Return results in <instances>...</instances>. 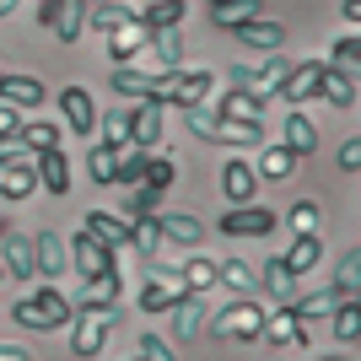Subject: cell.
Masks as SVG:
<instances>
[{
	"label": "cell",
	"instance_id": "1",
	"mask_svg": "<svg viewBox=\"0 0 361 361\" xmlns=\"http://www.w3.org/2000/svg\"><path fill=\"white\" fill-rule=\"evenodd\" d=\"M71 313H75V307L60 297V286H38V297H22L11 307V318L22 324V329H65Z\"/></svg>",
	"mask_w": 361,
	"mask_h": 361
},
{
	"label": "cell",
	"instance_id": "2",
	"mask_svg": "<svg viewBox=\"0 0 361 361\" xmlns=\"http://www.w3.org/2000/svg\"><path fill=\"white\" fill-rule=\"evenodd\" d=\"M259 329H264V307H259L254 297L226 302L221 313L211 318V334H216V340H259Z\"/></svg>",
	"mask_w": 361,
	"mask_h": 361
},
{
	"label": "cell",
	"instance_id": "3",
	"mask_svg": "<svg viewBox=\"0 0 361 361\" xmlns=\"http://www.w3.org/2000/svg\"><path fill=\"white\" fill-rule=\"evenodd\" d=\"M211 92H216V75L211 71H173V81H167L162 92V108H205L211 103Z\"/></svg>",
	"mask_w": 361,
	"mask_h": 361
},
{
	"label": "cell",
	"instance_id": "4",
	"mask_svg": "<svg viewBox=\"0 0 361 361\" xmlns=\"http://www.w3.org/2000/svg\"><path fill=\"white\" fill-rule=\"evenodd\" d=\"M71 259H75V270L87 275V281H92V275H119V254L103 248L92 232H75V238H71Z\"/></svg>",
	"mask_w": 361,
	"mask_h": 361
},
{
	"label": "cell",
	"instance_id": "5",
	"mask_svg": "<svg viewBox=\"0 0 361 361\" xmlns=\"http://www.w3.org/2000/svg\"><path fill=\"white\" fill-rule=\"evenodd\" d=\"M108 329H114V318H108V313H81V318H71V350H75L81 361L103 356Z\"/></svg>",
	"mask_w": 361,
	"mask_h": 361
},
{
	"label": "cell",
	"instance_id": "6",
	"mask_svg": "<svg viewBox=\"0 0 361 361\" xmlns=\"http://www.w3.org/2000/svg\"><path fill=\"white\" fill-rule=\"evenodd\" d=\"M32 281L44 275V286H54L65 275V243H60V232H32Z\"/></svg>",
	"mask_w": 361,
	"mask_h": 361
},
{
	"label": "cell",
	"instance_id": "7",
	"mask_svg": "<svg viewBox=\"0 0 361 361\" xmlns=\"http://www.w3.org/2000/svg\"><path fill=\"white\" fill-rule=\"evenodd\" d=\"M167 81L173 75H151V71H135V65H114V75H108V87L119 92V97H162L167 92Z\"/></svg>",
	"mask_w": 361,
	"mask_h": 361
},
{
	"label": "cell",
	"instance_id": "8",
	"mask_svg": "<svg viewBox=\"0 0 361 361\" xmlns=\"http://www.w3.org/2000/svg\"><path fill=\"white\" fill-rule=\"evenodd\" d=\"M216 232H226V238H264V232H275V211H264V205H238V211H226L221 221H216Z\"/></svg>",
	"mask_w": 361,
	"mask_h": 361
},
{
	"label": "cell",
	"instance_id": "9",
	"mask_svg": "<svg viewBox=\"0 0 361 361\" xmlns=\"http://www.w3.org/2000/svg\"><path fill=\"white\" fill-rule=\"evenodd\" d=\"M221 195L232 200V211H238V205H254V195H259V173H254V162L226 157V167H221Z\"/></svg>",
	"mask_w": 361,
	"mask_h": 361
},
{
	"label": "cell",
	"instance_id": "10",
	"mask_svg": "<svg viewBox=\"0 0 361 361\" xmlns=\"http://www.w3.org/2000/svg\"><path fill=\"white\" fill-rule=\"evenodd\" d=\"M162 97H146L140 108H130V146L151 151V146H162Z\"/></svg>",
	"mask_w": 361,
	"mask_h": 361
},
{
	"label": "cell",
	"instance_id": "11",
	"mask_svg": "<svg viewBox=\"0 0 361 361\" xmlns=\"http://www.w3.org/2000/svg\"><path fill=\"white\" fill-rule=\"evenodd\" d=\"M183 297H189V291H183L178 270H157L146 286H140V307H146V313H167V307H178Z\"/></svg>",
	"mask_w": 361,
	"mask_h": 361
},
{
	"label": "cell",
	"instance_id": "12",
	"mask_svg": "<svg viewBox=\"0 0 361 361\" xmlns=\"http://www.w3.org/2000/svg\"><path fill=\"white\" fill-rule=\"evenodd\" d=\"M32 173H38V189H44V195H71V157H65L60 146H44V151H38Z\"/></svg>",
	"mask_w": 361,
	"mask_h": 361
},
{
	"label": "cell",
	"instance_id": "13",
	"mask_svg": "<svg viewBox=\"0 0 361 361\" xmlns=\"http://www.w3.org/2000/svg\"><path fill=\"white\" fill-rule=\"evenodd\" d=\"M318 71H324V60H297L275 97L281 103H318Z\"/></svg>",
	"mask_w": 361,
	"mask_h": 361
},
{
	"label": "cell",
	"instance_id": "14",
	"mask_svg": "<svg viewBox=\"0 0 361 361\" xmlns=\"http://www.w3.org/2000/svg\"><path fill=\"white\" fill-rule=\"evenodd\" d=\"M232 32H238V44L259 49V54H281V44H286V27H281L275 16H254V22H243V27H232Z\"/></svg>",
	"mask_w": 361,
	"mask_h": 361
},
{
	"label": "cell",
	"instance_id": "15",
	"mask_svg": "<svg viewBox=\"0 0 361 361\" xmlns=\"http://www.w3.org/2000/svg\"><path fill=\"white\" fill-rule=\"evenodd\" d=\"M60 114H65V124H71L75 135H92V130H97V108H92L87 87H65L60 92Z\"/></svg>",
	"mask_w": 361,
	"mask_h": 361
},
{
	"label": "cell",
	"instance_id": "16",
	"mask_svg": "<svg viewBox=\"0 0 361 361\" xmlns=\"http://www.w3.org/2000/svg\"><path fill=\"white\" fill-rule=\"evenodd\" d=\"M0 248H6V281H32V243H27V232H0Z\"/></svg>",
	"mask_w": 361,
	"mask_h": 361
},
{
	"label": "cell",
	"instance_id": "17",
	"mask_svg": "<svg viewBox=\"0 0 361 361\" xmlns=\"http://www.w3.org/2000/svg\"><path fill=\"white\" fill-rule=\"evenodd\" d=\"M318 103H329V108H356V75L324 65V71H318Z\"/></svg>",
	"mask_w": 361,
	"mask_h": 361
},
{
	"label": "cell",
	"instance_id": "18",
	"mask_svg": "<svg viewBox=\"0 0 361 361\" xmlns=\"http://www.w3.org/2000/svg\"><path fill=\"white\" fill-rule=\"evenodd\" d=\"M259 334H264L270 345H297V350L307 345V329H302V318L291 313L286 302H281V313H264V329H259Z\"/></svg>",
	"mask_w": 361,
	"mask_h": 361
},
{
	"label": "cell",
	"instance_id": "19",
	"mask_svg": "<svg viewBox=\"0 0 361 361\" xmlns=\"http://www.w3.org/2000/svg\"><path fill=\"white\" fill-rule=\"evenodd\" d=\"M291 65L297 60H281V54H270V60L254 65V81H248V97H259V103H270L275 92H281V81L291 75Z\"/></svg>",
	"mask_w": 361,
	"mask_h": 361
},
{
	"label": "cell",
	"instance_id": "20",
	"mask_svg": "<svg viewBox=\"0 0 361 361\" xmlns=\"http://www.w3.org/2000/svg\"><path fill=\"white\" fill-rule=\"evenodd\" d=\"M146 38H151V32L140 27V22H124V27H114V32H108V60L135 65L140 54H146Z\"/></svg>",
	"mask_w": 361,
	"mask_h": 361
},
{
	"label": "cell",
	"instance_id": "21",
	"mask_svg": "<svg viewBox=\"0 0 361 361\" xmlns=\"http://www.w3.org/2000/svg\"><path fill=\"white\" fill-rule=\"evenodd\" d=\"M124 297V275H92L81 286V313H108Z\"/></svg>",
	"mask_w": 361,
	"mask_h": 361
},
{
	"label": "cell",
	"instance_id": "22",
	"mask_svg": "<svg viewBox=\"0 0 361 361\" xmlns=\"http://www.w3.org/2000/svg\"><path fill=\"white\" fill-rule=\"evenodd\" d=\"M157 226H162V243H183V248H195L205 238L200 216H189V211H157Z\"/></svg>",
	"mask_w": 361,
	"mask_h": 361
},
{
	"label": "cell",
	"instance_id": "23",
	"mask_svg": "<svg viewBox=\"0 0 361 361\" xmlns=\"http://www.w3.org/2000/svg\"><path fill=\"white\" fill-rule=\"evenodd\" d=\"M87 232L103 243V248H114V254H119V248H130V221H124V216H114V211H92V216H87Z\"/></svg>",
	"mask_w": 361,
	"mask_h": 361
},
{
	"label": "cell",
	"instance_id": "24",
	"mask_svg": "<svg viewBox=\"0 0 361 361\" xmlns=\"http://www.w3.org/2000/svg\"><path fill=\"white\" fill-rule=\"evenodd\" d=\"M183 16H189V0H151V6L135 16V22H140L146 32H173Z\"/></svg>",
	"mask_w": 361,
	"mask_h": 361
},
{
	"label": "cell",
	"instance_id": "25",
	"mask_svg": "<svg viewBox=\"0 0 361 361\" xmlns=\"http://www.w3.org/2000/svg\"><path fill=\"white\" fill-rule=\"evenodd\" d=\"M0 103L38 108V103H44V81H38V75H0Z\"/></svg>",
	"mask_w": 361,
	"mask_h": 361
},
{
	"label": "cell",
	"instance_id": "26",
	"mask_svg": "<svg viewBox=\"0 0 361 361\" xmlns=\"http://www.w3.org/2000/svg\"><path fill=\"white\" fill-rule=\"evenodd\" d=\"M281 259H286V270H291V275H307L318 259H324V243H318V232H297V243H291Z\"/></svg>",
	"mask_w": 361,
	"mask_h": 361
},
{
	"label": "cell",
	"instance_id": "27",
	"mask_svg": "<svg viewBox=\"0 0 361 361\" xmlns=\"http://www.w3.org/2000/svg\"><path fill=\"white\" fill-rule=\"evenodd\" d=\"M286 151H291V157L318 151V130H313V119H307L302 108H291V114H286Z\"/></svg>",
	"mask_w": 361,
	"mask_h": 361
},
{
	"label": "cell",
	"instance_id": "28",
	"mask_svg": "<svg viewBox=\"0 0 361 361\" xmlns=\"http://www.w3.org/2000/svg\"><path fill=\"white\" fill-rule=\"evenodd\" d=\"M32 189H38V173H32V162L0 167V200H27Z\"/></svg>",
	"mask_w": 361,
	"mask_h": 361
},
{
	"label": "cell",
	"instance_id": "29",
	"mask_svg": "<svg viewBox=\"0 0 361 361\" xmlns=\"http://www.w3.org/2000/svg\"><path fill=\"white\" fill-rule=\"evenodd\" d=\"M173 313V334L178 340H200L205 334V307H200V297H183L178 307H167Z\"/></svg>",
	"mask_w": 361,
	"mask_h": 361
},
{
	"label": "cell",
	"instance_id": "30",
	"mask_svg": "<svg viewBox=\"0 0 361 361\" xmlns=\"http://www.w3.org/2000/svg\"><path fill=\"white\" fill-rule=\"evenodd\" d=\"M259 11H264L259 0H216V6H211V22L232 32V27H243V22H254Z\"/></svg>",
	"mask_w": 361,
	"mask_h": 361
},
{
	"label": "cell",
	"instance_id": "31",
	"mask_svg": "<svg viewBox=\"0 0 361 361\" xmlns=\"http://www.w3.org/2000/svg\"><path fill=\"white\" fill-rule=\"evenodd\" d=\"M216 281H221V286H232L238 297H254L259 270H254V264H243V259H221V264H216Z\"/></svg>",
	"mask_w": 361,
	"mask_h": 361
},
{
	"label": "cell",
	"instance_id": "32",
	"mask_svg": "<svg viewBox=\"0 0 361 361\" xmlns=\"http://www.w3.org/2000/svg\"><path fill=\"white\" fill-rule=\"evenodd\" d=\"M259 286L270 291L275 302H291V297H297V275L286 270V259H270V264L259 270Z\"/></svg>",
	"mask_w": 361,
	"mask_h": 361
},
{
	"label": "cell",
	"instance_id": "33",
	"mask_svg": "<svg viewBox=\"0 0 361 361\" xmlns=\"http://www.w3.org/2000/svg\"><path fill=\"white\" fill-rule=\"evenodd\" d=\"M130 248H135L140 259L162 254V226H157V216H135V221H130Z\"/></svg>",
	"mask_w": 361,
	"mask_h": 361
},
{
	"label": "cell",
	"instance_id": "34",
	"mask_svg": "<svg viewBox=\"0 0 361 361\" xmlns=\"http://www.w3.org/2000/svg\"><path fill=\"white\" fill-rule=\"evenodd\" d=\"M211 140H226V146H264V124H238V119H216Z\"/></svg>",
	"mask_w": 361,
	"mask_h": 361
},
{
	"label": "cell",
	"instance_id": "35",
	"mask_svg": "<svg viewBox=\"0 0 361 361\" xmlns=\"http://www.w3.org/2000/svg\"><path fill=\"white\" fill-rule=\"evenodd\" d=\"M87 22L97 32H114V27H124V22H135V11H130L124 0H97V6H87Z\"/></svg>",
	"mask_w": 361,
	"mask_h": 361
},
{
	"label": "cell",
	"instance_id": "36",
	"mask_svg": "<svg viewBox=\"0 0 361 361\" xmlns=\"http://www.w3.org/2000/svg\"><path fill=\"white\" fill-rule=\"evenodd\" d=\"M340 302H345V297H340V291L329 286V291H313V297H291L286 307H291L297 318H329L334 307H340Z\"/></svg>",
	"mask_w": 361,
	"mask_h": 361
},
{
	"label": "cell",
	"instance_id": "37",
	"mask_svg": "<svg viewBox=\"0 0 361 361\" xmlns=\"http://www.w3.org/2000/svg\"><path fill=\"white\" fill-rule=\"evenodd\" d=\"M259 114H264V103H259V97H248V92H226L221 108H216V119H238V124H254Z\"/></svg>",
	"mask_w": 361,
	"mask_h": 361
},
{
	"label": "cell",
	"instance_id": "38",
	"mask_svg": "<svg viewBox=\"0 0 361 361\" xmlns=\"http://www.w3.org/2000/svg\"><path fill=\"white\" fill-rule=\"evenodd\" d=\"M178 281H183L189 297H205V291L216 286V259H189V264L178 270Z\"/></svg>",
	"mask_w": 361,
	"mask_h": 361
},
{
	"label": "cell",
	"instance_id": "39",
	"mask_svg": "<svg viewBox=\"0 0 361 361\" xmlns=\"http://www.w3.org/2000/svg\"><path fill=\"white\" fill-rule=\"evenodd\" d=\"M146 157H151V151L124 146V151H119V173H114V189H135V183L146 178Z\"/></svg>",
	"mask_w": 361,
	"mask_h": 361
},
{
	"label": "cell",
	"instance_id": "40",
	"mask_svg": "<svg viewBox=\"0 0 361 361\" xmlns=\"http://www.w3.org/2000/svg\"><path fill=\"white\" fill-rule=\"evenodd\" d=\"M81 27H87V0H75V6H60V16H54V38H60V44H75V38H81Z\"/></svg>",
	"mask_w": 361,
	"mask_h": 361
},
{
	"label": "cell",
	"instance_id": "41",
	"mask_svg": "<svg viewBox=\"0 0 361 361\" xmlns=\"http://www.w3.org/2000/svg\"><path fill=\"white\" fill-rule=\"evenodd\" d=\"M291 167H297V157H291L286 146H264V151H259V167H254V173H259V178H286Z\"/></svg>",
	"mask_w": 361,
	"mask_h": 361
},
{
	"label": "cell",
	"instance_id": "42",
	"mask_svg": "<svg viewBox=\"0 0 361 361\" xmlns=\"http://www.w3.org/2000/svg\"><path fill=\"white\" fill-rule=\"evenodd\" d=\"M16 140H22L27 151L60 146V124H49V119H32V124H22V130H16Z\"/></svg>",
	"mask_w": 361,
	"mask_h": 361
},
{
	"label": "cell",
	"instance_id": "43",
	"mask_svg": "<svg viewBox=\"0 0 361 361\" xmlns=\"http://www.w3.org/2000/svg\"><path fill=\"white\" fill-rule=\"evenodd\" d=\"M157 205H162V189L135 183V195H124V221H135V216H157Z\"/></svg>",
	"mask_w": 361,
	"mask_h": 361
},
{
	"label": "cell",
	"instance_id": "44",
	"mask_svg": "<svg viewBox=\"0 0 361 361\" xmlns=\"http://www.w3.org/2000/svg\"><path fill=\"white\" fill-rule=\"evenodd\" d=\"M103 146H114V151L130 146V108H108L103 114Z\"/></svg>",
	"mask_w": 361,
	"mask_h": 361
},
{
	"label": "cell",
	"instance_id": "45",
	"mask_svg": "<svg viewBox=\"0 0 361 361\" xmlns=\"http://www.w3.org/2000/svg\"><path fill=\"white\" fill-rule=\"evenodd\" d=\"M87 173H92L97 183H108V189H114V173H119V151H114V146H92Z\"/></svg>",
	"mask_w": 361,
	"mask_h": 361
},
{
	"label": "cell",
	"instance_id": "46",
	"mask_svg": "<svg viewBox=\"0 0 361 361\" xmlns=\"http://www.w3.org/2000/svg\"><path fill=\"white\" fill-rule=\"evenodd\" d=\"M356 54H361V38H356V27H345L340 38H334V49H329V60H324V65H334V71H350V65H356Z\"/></svg>",
	"mask_w": 361,
	"mask_h": 361
},
{
	"label": "cell",
	"instance_id": "47",
	"mask_svg": "<svg viewBox=\"0 0 361 361\" xmlns=\"http://www.w3.org/2000/svg\"><path fill=\"white\" fill-rule=\"evenodd\" d=\"M329 318H334V340H340V345H356V297H345Z\"/></svg>",
	"mask_w": 361,
	"mask_h": 361
},
{
	"label": "cell",
	"instance_id": "48",
	"mask_svg": "<svg viewBox=\"0 0 361 361\" xmlns=\"http://www.w3.org/2000/svg\"><path fill=\"white\" fill-rule=\"evenodd\" d=\"M173 178H178V167H173V157H146V178L140 183H151V189H173Z\"/></svg>",
	"mask_w": 361,
	"mask_h": 361
},
{
	"label": "cell",
	"instance_id": "49",
	"mask_svg": "<svg viewBox=\"0 0 361 361\" xmlns=\"http://www.w3.org/2000/svg\"><path fill=\"white\" fill-rule=\"evenodd\" d=\"M356 270H361V248H345V259H340V281H334L340 297H356Z\"/></svg>",
	"mask_w": 361,
	"mask_h": 361
},
{
	"label": "cell",
	"instance_id": "50",
	"mask_svg": "<svg viewBox=\"0 0 361 361\" xmlns=\"http://www.w3.org/2000/svg\"><path fill=\"white\" fill-rule=\"evenodd\" d=\"M286 221H291V232H318V205L313 200H297L286 211Z\"/></svg>",
	"mask_w": 361,
	"mask_h": 361
},
{
	"label": "cell",
	"instance_id": "51",
	"mask_svg": "<svg viewBox=\"0 0 361 361\" xmlns=\"http://www.w3.org/2000/svg\"><path fill=\"white\" fill-rule=\"evenodd\" d=\"M183 119H189V130H195L200 140H211V130H216V108H189Z\"/></svg>",
	"mask_w": 361,
	"mask_h": 361
},
{
	"label": "cell",
	"instance_id": "52",
	"mask_svg": "<svg viewBox=\"0 0 361 361\" xmlns=\"http://www.w3.org/2000/svg\"><path fill=\"white\" fill-rule=\"evenodd\" d=\"M140 356H151V361H173V350H167L157 334H140Z\"/></svg>",
	"mask_w": 361,
	"mask_h": 361
},
{
	"label": "cell",
	"instance_id": "53",
	"mask_svg": "<svg viewBox=\"0 0 361 361\" xmlns=\"http://www.w3.org/2000/svg\"><path fill=\"white\" fill-rule=\"evenodd\" d=\"M340 167H345V173H356V167H361V140H356V135L340 146Z\"/></svg>",
	"mask_w": 361,
	"mask_h": 361
},
{
	"label": "cell",
	"instance_id": "54",
	"mask_svg": "<svg viewBox=\"0 0 361 361\" xmlns=\"http://www.w3.org/2000/svg\"><path fill=\"white\" fill-rule=\"evenodd\" d=\"M16 130H22V119H16V108H11V103H0V140H11Z\"/></svg>",
	"mask_w": 361,
	"mask_h": 361
},
{
	"label": "cell",
	"instance_id": "55",
	"mask_svg": "<svg viewBox=\"0 0 361 361\" xmlns=\"http://www.w3.org/2000/svg\"><path fill=\"white\" fill-rule=\"evenodd\" d=\"M0 361H32V356L22 345H0Z\"/></svg>",
	"mask_w": 361,
	"mask_h": 361
},
{
	"label": "cell",
	"instance_id": "56",
	"mask_svg": "<svg viewBox=\"0 0 361 361\" xmlns=\"http://www.w3.org/2000/svg\"><path fill=\"white\" fill-rule=\"evenodd\" d=\"M356 16H361V0H345V22L356 27Z\"/></svg>",
	"mask_w": 361,
	"mask_h": 361
},
{
	"label": "cell",
	"instance_id": "57",
	"mask_svg": "<svg viewBox=\"0 0 361 361\" xmlns=\"http://www.w3.org/2000/svg\"><path fill=\"white\" fill-rule=\"evenodd\" d=\"M16 6H22V0H0V16H11V11H16Z\"/></svg>",
	"mask_w": 361,
	"mask_h": 361
},
{
	"label": "cell",
	"instance_id": "58",
	"mask_svg": "<svg viewBox=\"0 0 361 361\" xmlns=\"http://www.w3.org/2000/svg\"><path fill=\"white\" fill-rule=\"evenodd\" d=\"M0 281H6V270H0Z\"/></svg>",
	"mask_w": 361,
	"mask_h": 361
},
{
	"label": "cell",
	"instance_id": "59",
	"mask_svg": "<svg viewBox=\"0 0 361 361\" xmlns=\"http://www.w3.org/2000/svg\"><path fill=\"white\" fill-rule=\"evenodd\" d=\"M205 6H216V0H205Z\"/></svg>",
	"mask_w": 361,
	"mask_h": 361
},
{
	"label": "cell",
	"instance_id": "60",
	"mask_svg": "<svg viewBox=\"0 0 361 361\" xmlns=\"http://www.w3.org/2000/svg\"><path fill=\"white\" fill-rule=\"evenodd\" d=\"M65 6H75V0H65Z\"/></svg>",
	"mask_w": 361,
	"mask_h": 361
},
{
	"label": "cell",
	"instance_id": "61",
	"mask_svg": "<svg viewBox=\"0 0 361 361\" xmlns=\"http://www.w3.org/2000/svg\"><path fill=\"white\" fill-rule=\"evenodd\" d=\"M0 232H6V221H0Z\"/></svg>",
	"mask_w": 361,
	"mask_h": 361
},
{
	"label": "cell",
	"instance_id": "62",
	"mask_svg": "<svg viewBox=\"0 0 361 361\" xmlns=\"http://www.w3.org/2000/svg\"><path fill=\"white\" fill-rule=\"evenodd\" d=\"M0 75H6V71H0Z\"/></svg>",
	"mask_w": 361,
	"mask_h": 361
},
{
	"label": "cell",
	"instance_id": "63",
	"mask_svg": "<svg viewBox=\"0 0 361 361\" xmlns=\"http://www.w3.org/2000/svg\"><path fill=\"white\" fill-rule=\"evenodd\" d=\"M334 361H340V356H334Z\"/></svg>",
	"mask_w": 361,
	"mask_h": 361
},
{
	"label": "cell",
	"instance_id": "64",
	"mask_svg": "<svg viewBox=\"0 0 361 361\" xmlns=\"http://www.w3.org/2000/svg\"><path fill=\"white\" fill-rule=\"evenodd\" d=\"M146 361H151V356H146Z\"/></svg>",
	"mask_w": 361,
	"mask_h": 361
}]
</instances>
